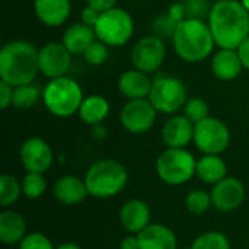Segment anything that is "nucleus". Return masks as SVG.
Here are the masks:
<instances>
[{
  "label": "nucleus",
  "instance_id": "obj_1",
  "mask_svg": "<svg viewBox=\"0 0 249 249\" xmlns=\"http://www.w3.org/2000/svg\"><path fill=\"white\" fill-rule=\"evenodd\" d=\"M209 26L217 47L238 50L249 36V12L241 0H219L213 3Z\"/></svg>",
  "mask_w": 249,
  "mask_h": 249
},
{
  "label": "nucleus",
  "instance_id": "obj_2",
  "mask_svg": "<svg viewBox=\"0 0 249 249\" xmlns=\"http://www.w3.org/2000/svg\"><path fill=\"white\" fill-rule=\"evenodd\" d=\"M39 73L38 50L22 39L10 41L0 50V80L10 86L29 85Z\"/></svg>",
  "mask_w": 249,
  "mask_h": 249
},
{
  "label": "nucleus",
  "instance_id": "obj_3",
  "mask_svg": "<svg viewBox=\"0 0 249 249\" xmlns=\"http://www.w3.org/2000/svg\"><path fill=\"white\" fill-rule=\"evenodd\" d=\"M172 42L178 57L187 63L204 61L216 47L209 23L203 19L191 18H187L178 25Z\"/></svg>",
  "mask_w": 249,
  "mask_h": 249
},
{
  "label": "nucleus",
  "instance_id": "obj_4",
  "mask_svg": "<svg viewBox=\"0 0 249 249\" xmlns=\"http://www.w3.org/2000/svg\"><path fill=\"white\" fill-rule=\"evenodd\" d=\"M127 169L114 159H102L95 162L86 172L85 182L89 196L96 198H108L117 196L127 184Z\"/></svg>",
  "mask_w": 249,
  "mask_h": 249
},
{
  "label": "nucleus",
  "instance_id": "obj_5",
  "mask_svg": "<svg viewBox=\"0 0 249 249\" xmlns=\"http://www.w3.org/2000/svg\"><path fill=\"white\" fill-rule=\"evenodd\" d=\"M83 99L85 98L80 85L67 76L51 79L42 92V101L45 108L53 115L61 118L79 112Z\"/></svg>",
  "mask_w": 249,
  "mask_h": 249
},
{
  "label": "nucleus",
  "instance_id": "obj_6",
  "mask_svg": "<svg viewBox=\"0 0 249 249\" xmlns=\"http://www.w3.org/2000/svg\"><path fill=\"white\" fill-rule=\"evenodd\" d=\"M93 29L96 38L108 47H123L134 34V20L125 9L115 6L101 13Z\"/></svg>",
  "mask_w": 249,
  "mask_h": 249
},
{
  "label": "nucleus",
  "instance_id": "obj_7",
  "mask_svg": "<svg viewBox=\"0 0 249 249\" xmlns=\"http://www.w3.org/2000/svg\"><path fill=\"white\" fill-rule=\"evenodd\" d=\"M197 160L187 149H166L156 160L159 178L168 185H182L196 175Z\"/></svg>",
  "mask_w": 249,
  "mask_h": 249
},
{
  "label": "nucleus",
  "instance_id": "obj_8",
  "mask_svg": "<svg viewBox=\"0 0 249 249\" xmlns=\"http://www.w3.org/2000/svg\"><path fill=\"white\" fill-rule=\"evenodd\" d=\"M158 112L174 114L187 104V88L184 82L174 76H158L147 98Z\"/></svg>",
  "mask_w": 249,
  "mask_h": 249
},
{
  "label": "nucleus",
  "instance_id": "obj_9",
  "mask_svg": "<svg viewBox=\"0 0 249 249\" xmlns=\"http://www.w3.org/2000/svg\"><path fill=\"white\" fill-rule=\"evenodd\" d=\"M194 143L204 155H220L231 143V131L223 121L209 117L196 124Z\"/></svg>",
  "mask_w": 249,
  "mask_h": 249
},
{
  "label": "nucleus",
  "instance_id": "obj_10",
  "mask_svg": "<svg viewBox=\"0 0 249 249\" xmlns=\"http://www.w3.org/2000/svg\"><path fill=\"white\" fill-rule=\"evenodd\" d=\"M165 57H166L165 42L156 35L143 36L140 41L136 42L131 51V61L134 69L147 74L156 73L162 67Z\"/></svg>",
  "mask_w": 249,
  "mask_h": 249
},
{
  "label": "nucleus",
  "instance_id": "obj_11",
  "mask_svg": "<svg viewBox=\"0 0 249 249\" xmlns=\"http://www.w3.org/2000/svg\"><path fill=\"white\" fill-rule=\"evenodd\" d=\"M156 115L158 111L149 99H133L123 107L120 120L128 133L143 134L153 127Z\"/></svg>",
  "mask_w": 249,
  "mask_h": 249
},
{
  "label": "nucleus",
  "instance_id": "obj_12",
  "mask_svg": "<svg viewBox=\"0 0 249 249\" xmlns=\"http://www.w3.org/2000/svg\"><path fill=\"white\" fill-rule=\"evenodd\" d=\"M39 73L45 77L57 79L67 74L71 66V54L63 42H48L38 50Z\"/></svg>",
  "mask_w": 249,
  "mask_h": 249
},
{
  "label": "nucleus",
  "instance_id": "obj_13",
  "mask_svg": "<svg viewBox=\"0 0 249 249\" xmlns=\"http://www.w3.org/2000/svg\"><path fill=\"white\" fill-rule=\"evenodd\" d=\"M20 162L28 172L44 174L53 163V150L41 137H29L19 150Z\"/></svg>",
  "mask_w": 249,
  "mask_h": 249
},
{
  "label": "nucleus",
  "instance_id": "obj_14",
  "mask_svg": "<svg viewBox=\"0 0 249 249\" xmlns=\"http://www.w3.org/2000/svg\"><path fill=\"white\" fill-rule=\"evenodd\" d=\"M213 206L223 213L236 210L245 200V187L236 178H225L212 190Z\"/></svg>",
  "mask_w": 249,
  "mask_h": 249
},
{
  "label": "nucleus",
  "instance_id": "obj_15",
  "mask_svg": "<svg viewBox=\"0 0 249 249\" xmlns=\"http://www.w3.org/2000/svg\"><path fill=\"white\" fill-rule=\"evenodd\" d=\"M196 124L185 115L171 117L162 128V140L169 149H185L194 142Z\"/></svg>",
  "mask_w": 249,
  "mask_h": 249
},
{
  "label": "nucleus",
  "instance_id": "obj_16",
  "mask_svg": "<svg viewBox=\"0 0 249 249\" xmlns=\"http://www.w3.org/2000/svg\"><path fill=\"white\" fill-rule=\"evenodd\" d=\"M34 9L38 20L50 28L66 23L71 12L70 0H34Z\"/></svg>",
  "mask_w": 249,
  "mask_h": 249
},
{
  "label": "nucleus",
  "instance_id": "obj_17",
  "mask_svg": "<svg viewBox=\"0 0 249 249\" xmlns=\"http://www.w3.org/2000/svg\"><path fill=\"white\" fill-rule=\"evenodd\" d=\"M153 86V80L147 73L137 69L124 71L118 79V89L124 98L133 99H147Z\"/></svg>",
  "mask_w": 249,
  "mask_h": 249
},
{
  "label": "nucleus",
  "instance_id": "obj_18",
  "mask_svg": "<svg viewBox=\"0 0 249 249\" xmlns=\"http://www.w3.org/2000/svg\"><path fill=\"white\" fill-rule=\"evenodd\" d=\"M244 69L245 67L242 64L238 50L220 48L212 60L213 74L223 82L235 80L236 77H239Z\"/></svg>",
  "mask_w": 249,
  "mask_h": 249
},
{
  "label": "nucleus",
  "instance_id": "obj_19",
  "mask_svg": "<svg viewBox=\"0 0 249 249\" xmlns=\"http://www.w3.org/2000/svg\"><path fill=\"white\" fill-rule=\"evenodd\" d=\"M53 193H54V197L64 206L79 204L89 196L85 179L82 181L80 178L74 175H66L57 179L54 184Z\"/></svg>",
  "mask_w": 249,
  "mask_h": 249
},
{
  "label": "nucleus",
  "instance_id": "obj_20",
  "mask_svg": "<svg viewBox=\"0 0 249 249\" xmlns=\"http://www.w3.org/2000/svg\"><path fill=\"white\" fill-rule=\"evenodd\" d=\"M120 220L125 231L131 233H140L150 225V209L142 200H130L121 207Z\"/></svg>",
  "mask_w": 249,
  "mask_h": 249
},
{
  "label": "nucleus",
  "instance_id": "obj_21",
  "mask_svg": "<svg viewBox=\"0 0 249 249\" xmlns=\"http://www.w3.org/2000/svg\"><path fill=\"white\" fill-rule=\"evenodd\" d=\"M140 249H177V236L175 233L158 223H150L139 235Z\"/></svg>",
  "mask_w": 249,
  "mask_h": 249
},
{
  "label": "nucleus",
  "instance_id": "obj_22",
  "mask_svg": "<svg viewBox=\"0 0 249 249\" xmlns=\"http://www.w3.org/2000/svg\"><path fill=\"white\" fill-rule=\"evenodd\" d=\"M96 39L98 38L95 29L92 26L85 25L83 22L70 25L63 35V44L71 55L85 54L88 47Z\"/></svg>",
  "mask_w": 249,
  "mask_h": 249
},
{
  "label": "nucleus",
  "instance_id": "obj_23",
  "mask_svg": "<svg viewBox=\"0 0 249 249\" xmlns=\"http://www.w3.org/2000/svg\"><path fill=\"white\" fill-rule=\"evenodd\" d=\"M26 233L25 219L12 210H4L0 213V239L6 245L20 244Z\"/></svg>",
  "mask_w": 249,
  "mask_h": 249
},
{
  "label": "nucleus",
  "instance_id": "obj_24",
  "mask_svg": "<svg viewBox=\"0 0 249 249\" xmlns=\"http://www.w3.org/2000/svg\"><path fill=\"white\" fill-rule=\"evenodd\" d=\"M228 168L219 155H204L197 160L196 175L206 184L216 185L226 178Z\"/></svg>",
  "mask_w": 249,
  "mask_h": 249
},
{
  "label": "nucleus",
  "instance_id": "obj_25",
  "mask_svg": "<svg viewBox=\"0 0 249 249\" xmlns=\"http://www.w3.org/2000/svg\"><path fill=\"white\" fill-rule=\"evenodd\" d=\"M79 117L83 123L89 125L101 124L109 114V102L101 95L86 96L79 108Z\"/></svg>",
  "mask_w": 249,
  "mask_h": 249
},
{
  "label": "nucleus",
  "instance_id": "obj_26",
  "mask_svg": "<svg viewBox=\"0 0 249 249\" xmlns=\"http://www.w3.org/2000/svg\"><path fill=\"white\" fill-rule=\"evenodd\" d=\"M42 93L39 92V88L29 83L13 88V101L12 105L18 109H29L32 108L36 101L39 99Z\"/></svg>",
  "mask_w": 249,
  "mask_h": 249
},
{
  "label": "nucleus",
  "instance_id": "obj_27",
  "mask_svg": "<svg viewBox=\"0 0 249 249\" xmlns=\"http://www.w3.org/2000/svg\"><path fill=\"white\" fill-rule=\"evenodd\" d=\"M22 193V184L12 175L0 177V206L9 207L15 204Z\"/></svg>",
  "mask_w": 249,
  "mask_h": 249
},
{
  "label": "nucleus",
  "instance_id": "obj_28",
  "mask_svg": "<svg viewBox=\"0 0 249 249\" xmlns=\"http://www.w3.org/2000/svg\"><path fill=\"white\" fill-rule=\"evenodd\" d=\"M191 249H231V244L220 232H206L196 238Z\"/></svg>",
  "mask_w": 249,
  "mask_h": 249
},
{
  "label": "nucleus",
  "instance_id": "obj_29",
  "mask_svg": "<svg viewBox=\"0 0 249 249\" xmlns=\"http://www.w3.org/2000/svg\"><path fill=\"white\" fill-rule=\"evenodd\" d=\"M47 190V182L42 174L38 172H28L22 181V191L28 198H39Z\"/></svg>",
  "mask_w": 249,
  "mask_h": 249
},
{
  "label": "nucleus",
  "instance_id": "obj_30",
  "mask_svg": "<svg viewBox=\"0 0 249 249\" xmlns=\"http://www.w3.org/2000/svg\"><path fill=\"white\" fill-rule=\"evenodd\" d=\"M210 206H213L212 196L203 190H194L185 198V207L193 214H203L210 209Z\"/></svg>",
  "mask_w": 249,
  "mask_h": 249
},
{
  "label": "nucleus",
  "instance_id": "obj_31",
  "mask_svg": "<svg viewBox=\"0 0 249 249\" xmlns=\"http://www.w3.org/2000/svg\"><path fill=\"white\" fill-rule=\"evenodd\" d=\"M178 22L175 19H172L168 13L166 15H160L158 16L153 23H152V31L153 35H156L160 39H174V35L177 32L178 28Z\"/></svg>",
  "mask_w": 249,
  "mask_h": 249
},
{
  "label": "nucleus",
  "instance_id": "obj_32",
  "mask_svg": "<svg viewBox=\"0 0 249 249\" xmlns=\"http://www.w3.org/2000/svg\"><path fill=\"white\" fill-rule=\"evenodd\" d=\"M184 115L188 120H191L194 124H197L210 117V108L204 99L193 98V99H188L187 104L184 105Z\"/></svg>",
  "mask_w": 249,
  "mask_h": 249
},
{
  "label": "nucleus",
  "instance_id": "obj_33",
  "mask_svg": "<svg viewBox=\"0 0 249 249\" xmlns=\"http://www.w3.org/2000/svg\"><path fill=\"white\" fill-rule=\"evenodd\" d=\"M83 57H85V61L88 64H90V66H101L108 58V45L104 44L102 41L96 39V41H93L88 47V50L85 51Z\"/></svg>",
  "mask_w": 249,
  "mask_h": 249
},
{
  "label": "nucleus",
  "instance_id": "obj_34",
  "mask_svg": "<svg viewBox=\"0 0 249 249\" xmlns=\"http://www.w3.org/2000/svg\"><path fill=\"white\" fill-rule=\"evenodd\" d=\"M187 9V18L191 19H203L209 18L213 4L209 0H185L184 1Z\"/></svg>",
  "mask_w": 249,
  "mask_h": 249
},
{
  "label": "nucleus",
  "instance_id": "obj_35",
  "mask_svg": "<svg viewBox=\"0 0 249 249\" xmlns=\"http://www.w3.org/2000/svg\"><path fill=\"white\" fill-rule=\"evenodd\" d=\"M19 249H54V247L45 235L31 233L20 241Z\"/></svg>",
  "mask_w": 249,
  "mask_h": 249
},
{
  "label": "nucleus",
  "instance_id": "obj_36",
  "mask_svg": "<svg viewBox=\"0 0 249 249\" xmlns=\"http://www.w3.org/2000/svg\"><path fill=\"white\" fill-rule=\"evenodd\" d=\"M13 101V86L0 80V109H6L12 105Z\"/></svg>",
  "mask_w": 249,
  "mask_h": 249
},
{
  "label": "nucleus",
  "instance_id": "obj_37",
  "mask_svg": "<svg viewBox=\"0 0 249 249\" xmlns=\"http://www.w3.org/2000/svg\"><path fill=\"white\" fill-rule=\"evenodd\" d=\"M101 13H102V12H99V10L90 7V6H86V7L82 10V13H80V19H82V22H83L85 25L95 28V25L98 23V20H99V18H101Z\"/></svg>",
  "mask_w": 249,
  "mask_h": 249
},
{
  "label": "nucleus",
  "instance_id": "obj_38",
  "mask_svg": "<svg viewBox=\"0 0 249 249\" xmlns=\"http://www.w3.org/2000/svg\"><path fill=\"white\" fill-rule=\"evenodd\" d=\"M168 15L175 19L178 23H181L182 20L187 19V9L184 3H172L168 9Z\"/></svg>",
  "mask_w": 249,
  "mask_h": 249
},
{
  "label": "nucleus",
  "instance_id": "obj_39",
  "mask_svg": "<svg viewBox=\"0 0 249 249\" xmlns=\"http://www.w3.org/2000/svg\"><path fill=\"white\" fill-rule=\"evenodd\" d=\"M117 1L118 0H86L88 6L99 10V12H107L112 7L117 6Z\"/></svg>",
  "mask_w": 249,
  "mask_h": 249
},
{
  "label": "nucleus",
  "instance_id": "obj_40",
  "mask_svg": "<svg viewBox=\"0 0 249 249\" xmlns=\"http://www.w3.org/2000/svg\"><path fill=\"white\" fill-rule=\"evenodd\" d=\"M238 53H239V57L242 60V64L244 67L249 70V36L239 45L238 48Z\"/></svg>",
  "mask_w": 249,
  "mask_h": 249
},
{
  "label": "nucleus",
  "instance_id": "obj_41",
  "mask_svg": "<svg viewBox=\"0 0 249 249\" xmlns=\"http://www.w3.org/2000/svg\"><path fill=\"white\" fill-rule=\"evenodd\" d=\"M121 249H140V242L137 236H127L121 241Z\"/></svg>",
  "mask_w": 249,
  "mask_h": 249
},
{
  "label": "nucleus",
  "instance_id": "obj_42",
  "mask_svg": "<svg viewBox=\"0 0 249 249\" xmlns=\"http://www.w3.org/2000/svg\"><path fill=\"white\" fill-rule=\"evenodd\" d=\"M55 249H82L79 245H76V244H71V242H67V244H63V245H60L58 248Z\"/></svg>",
  "mask_w": 249,
  "mask_h": 249
},
{
  "label": "nucleus",
  "instance_id": "obj_43",
  "mask_svg": "<svg viewBox=\"0 0 249 249\" xmlns=\"http://www.w3.org/2000/svg\"><path fill=\"white\" fill-rule=\"evenodd\" d=\"M241 1H242V4L245 6V9L249 12V0H241Z\"/></svg>",
  "mask_w": 249,
  "mask_h": 249
}]
</instances>
